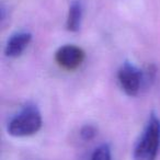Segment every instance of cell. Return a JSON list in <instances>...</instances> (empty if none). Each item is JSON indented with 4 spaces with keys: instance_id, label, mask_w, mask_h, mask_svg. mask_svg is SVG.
I'll list each match as a JSON object with an SVG mask.
<instances>
[{
    "instance_id": "obj_1",
    "label": "cell",
    "mask_w": 160,
    "mask_h": 160,
    "mask_svg": "<svg viewBox=\"0 0 160 160\" xmlns=\"http://www.w3.org/2000/svg\"><path fill=\"white\" fill-rule=\"evenodd\" d=\"M160 149V120L151 113L148 122L136 144L134 150L135 160H156Z\"/></svg>"
},
{
    "instance_id": "obj_2",
    "label": "cell",
    "mask_w": 160,
    "mask_h": 160,
    "mask_svg": "<svg viewBox=\"0 0 160 160\" xmlns=\"http://www.w3.org/2000/svg\"><path fill=\"white\" fill-rule=\"evenodd\" d=\"M42 127V116L34 104L24 105L8 124V133L14 137H25L38 133Z\"/></svg>"
},
{
    "instance_id": "obj_3",
    "label": "cell",
    "mask_w": 160,
    "mask_h": 160,
    "mask_svg": "<svg viewBox=\"0 0 160 160\" xmlns=\"http://www.w3.org/2000/svg\"><path fill=\"white\" fill-rule=\"evenodd\" d=\"M118 82L122 89L129 97L138 94L144 81V73L136 66L128 62H125L118 73Z\"/></svg>"
},
{
    "instance_id": "obj_4",
    "label": "cell",
    "mask_w": 160,
    "mask_h": 160,
    "mask_svg": "<svg viewBox=\"0 0 160 160\" xmlns=\"http://www.w3.org/2000/svg\"><path fill=\"white\" fill-rule=\"evenodd\" d=\"M85 52L75 45L62 46L55 54V60L62 69L75 70L79 68L85 60Z\"/></svg>"
},
{
    "instance_id": "obj_5",
    "label": "cell",
    "mask_w": 160,
    "mask_h": 160,
    "mask_svg": "<svg viewBox=\"0 0 160 160\" xmlns=\"http://www.w3.org/2000/svg\"><path fill=\"white\" fill-rule=\"evenodd\" d=\"M32 40V34L29 32H20V33L13 34L8 40L6 45L5 53L8 57L16 58L19 57L24 52V49L29 46Z\"/></svg>"
},
{
    "instance_id": "obj_6",
    "label": "cell",
    "mask_w": 160,
    "mask_h": 160,
    "mask_svg": "<svg viewBox=\"0 0 160 160\" xmlns=\"http://www.w3.org/2000/svg\"><path fill=\"white\" fill-rule=\"evenodd\" d=\"M82 20V6L79 1H73L69 7L66 27L70 32H77L80 29Z\"/></svg>"
},
{
    "instance_id": "obj_7",
    "label": "cell",
    "mask_w": 160,
    "mask_h": 160,
    "mask_svg": "<svg viewBox=\"0 0 160 160\" xmlns=\"http://www.w3.org/2000/svg\"><path fill=\"white\" fill-rule=\"evenodd\" d=\"M91 160H112L111 159V149L109 145L103 144L99 146L92 153Z\"/></svg>"
},
{
    "instance_id": "obj_8",
    "label": "cell",
    "mask_w": 160,
    "mask_h": 160,
    "mask_svg": "<svg viewBox=\"0 0 160 160\" xmlns=\"http://www.w3.org/2000/svg\"><path fill=\"white\" fill-rule=\"evenodd\" d=\"M97 128L93 125H85L80 131V136L83 140H91L96 137Z\"/></svg>"
}]
</instances>
